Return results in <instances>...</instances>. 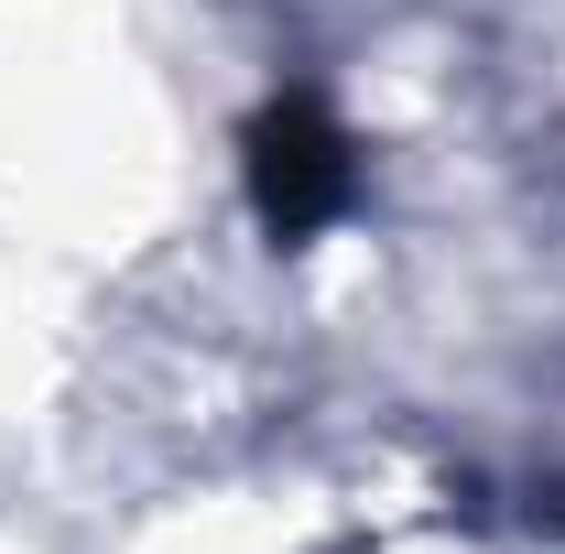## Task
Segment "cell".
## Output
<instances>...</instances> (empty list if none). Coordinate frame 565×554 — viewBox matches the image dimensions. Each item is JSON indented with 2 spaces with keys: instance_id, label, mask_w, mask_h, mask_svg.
<instances>
[{
  "instance_id": "6da1fadb",
  "label": "cell",
  "mask_w": 565,
  "mask_h": 554,
  "mask_svg": "<svg viewBox=\"0 0 565 554\" xmlns=\"http://www.w3.org/2000/svg\"><path fill=\"white\" fill-rule=\"evenodd\" d=\"M239 174H250V207L273 228V251H305L327 239L338 217L359 207V141L338 131V109L316 87H273L239 131Z\"/></svg>"
}]
</instances>
